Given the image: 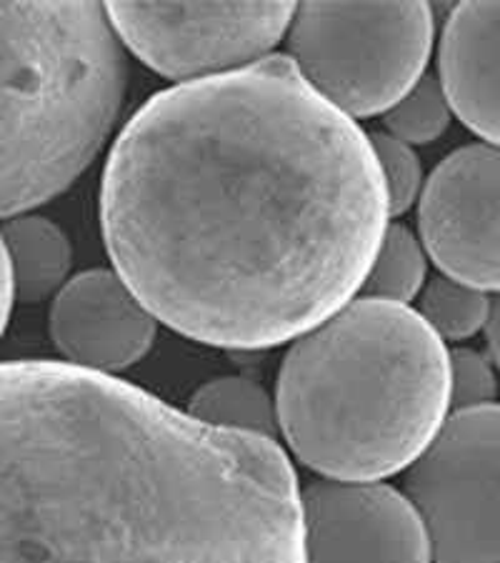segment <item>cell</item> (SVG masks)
Instances as JSON below:
<instances>
[{
  "instance_id": "6da1fadb",
  "label": "cell",
  "mask_w": 500,
  "mask_h": 563,
  "mask_svg": "<svg viewBox=\"0 0 500 563\" xmlns=\"http://www.w3.org/2000/svg\"><path fill=\"white\" fill-rule=\"evenodd\" d=\"M388 218L368 133L288 56L160 90L100 180L113 271L158 323L225 351L293 343L358 298Z\"/></svg>"
},
{
  "instance_id": "7a4b0ae2",
  "label": "cell",
  "mask_w": 500,
  "mask_h": 563,
  "mask_svg": "<svg viewBox=\"0 0 500 563\" xmlns=\"http://www.w3.org/2000/svg\"><path fill=\"white\" fill-rule=\"evenodd\" d=\"M0 563H305L278 441L66 361L0 371Z\"/></svg>"
},
{
  "instance_id": "3957f363",
  "label": "cell",
  "mask_w": 500,
  "mask_h": 563,
  "mask_svg": "<svg viewBox=\"0 0 500 563\" xmlns=\"http://www.w3.org/2000/svg\"><path fill=\"white\" fill-rule=\"evenodd\" d=\"M276 406L303 466L376 484L411 468L451 416V351L415 308L358 296L293 341Z\"/></svg>"
},
{
  "instance_id": "277c9868",
  "label": "cell",
  "mask_w": 500,
  "mask_h": 563,
  "mask_svg": "<svg viewBox=\"0 0 500 563\" xmlns=\"http://www.w3.org/2000/svg\"><path fill=\"white\" fill-rule=\"evenodd\" d=\"M3 216L86 174L123 108L125 45L100 3H3Z\"/></svg>"
},
{
  "instance_id": "5b68a950",
  "label": "cell",
  "mask_w": 500,
  "mask_h": 563,
  "mask_svg": "<svg viewBox=\"0 0 500 563\" xmlns=\"http://www.w3.org/2000/svg\"><path fill=\"white\" fill-rule=\"evenodd\" d=\"M435 15L425 3H303L288 58L348 118L388 113L425 76Z\"/></svg>"
},
{
  "instance_id": "8992f818",
  "label": "cell",
  "mask_w": 500,
  "mask_h": 563,
  "mask_svg": "<svg viewBox=\"0 0 500 563\" xmlns=\"http://www.w3.org/2000/svg\"><path fill=\"white\" fill-rule=\"evenodd\" d=\"M403 492L435 563H500V404L453 411Z\"/></svg>"
},
{
  "instance_id": "52a82bcc",
  "label": "cell",
  "mask_w": 500,
  "mask_h": 563,
  "mask_svg": "<svg viewBox=\"0 0 500 563\" xmlns=\"http://www.w3.org/2000/svg\"><path fill=\"white\" fill-rule=\"evenodd\" d=\"M125 48L176 86L251 68L286 38L293 3H108Z\"/></svg>"
},
{
  "instance_id": "ba28073f",
  "label": "cell",
  "mask_w": 500,
  "mask_h": 563,
  "mask_svg": "<svg viewBox=\"0 0 500 563\" xmlns=\"http://www.w3.org/2000/svg\"><path fill=\"white\" fill-rule=\"evenodd\" d=\"M418 233L443 276L500 294L498 145H466L435 166L418 201Z\"/></svg>"
},
{
  "instance_id": "9c48e42d",
  "label": "cell",
  "mask_w": 500,
  "mask_h": 563,
  "mask_svg": "<svg viewBox=\"0 0 500 563\" xmlns=\"http://www.w3.org/2000/svg\"><path fill=\"white\" fill-rule=\"evenodd\" d=\"M303 501L305 563H435L405 492L376 481H315Z\"/></svg>"
},
{
  "instance_id": "30bf717a",
  "label": "cell",
  "mask_w": 500,
  "mask_h": 563,
  "mask_svg": "<svg viewBox=\"0 0 500 563\" xmlns=\"http://www.w3.org/2000/svg\"><path fill=\"white\" fill-rule=\"evenodd\" d=\"M48 331L63 361L100 376H115L153 349L158 318L118 271L73 276L51 303Z\"/></svg>"
},
{
  "instance_id": "8fae6325",
  "label": "cell",
  "mask_w": 500,
  "mask_h": 563,
  "mask_svg": "<svg viewBox=\"0 0 500 563\" xmlns=\"http://www.w3.org/2000/svg\"><path fill=\"white\" fill-rule=\"evenodd\" d=\"M438 78L453 115L500 148V3H460L441 31Z\"/></svg>"
},
{
  "instance_id": "7c38bea8",
  "label": "cell",
  "mask_w": 500,
  "mask_h": 563,
  "mask_svg": "<svg viewBox=\"0 0 500 563\" xmlns=\"http://www.w3.org/2000/svg\"><path fill=\"white\" fill-rule=\"evenodd\" d=\"M3 256L13 268L21 303H41L45 298H56L58 290L70 280V241L51 218L35 213L8 218Z\"/></svg>"
},
{
  "instance_id": "4fadbf2b",
  "label": "cell",
  "mask_w": 500,
  "mask_h": 563,
  "mask_svg": "<svg viewBox=\"0 0 500 563\" xmlns=\"http://www.w3.org/2000/svg\"><path fill=\"white\" fill-rule=\"evenodd\" d=\"M188 413L215 429L251 433L273 441H278L280 435L276 396H270L256 380L243 376L208 380L190 396Z\"/></svg>"
},
{
  "instance_id": "5bb4252c",
  "label": "cell",
  "mask_w": 500,
  "mask_h": 563,
  "mask_svg": "<svg viewBox=\"0 0 500 563\" xmlns=\"http://www.w3.org/2000/svg\"><path fill=\"white\" fill-rule=\"evenodd\" d=\"M429 284V251L403 223H390L360 296L411 306Z\"/></svg>"
},
{
  "instance_id": "9a60e30c",
  "label": "cell",
  "mask_w": 500,
  "mask_h": 563,
  "mask_svg": "<svg viewBox=\"0 0 500 563\" xmlns=\"http://www.w3.org/2000/svg\"><path fill=\"white\" fill-rule=\"evenodd\" d=\"M490 308H493V301H488L486 290L460 284V280L448 276H435L418 296L415 311L443 343H448L466 341L484 331Z\"/></svg>"
},
{
  "instance_id": "2e32d148",
  "label": "cell",
  "mask_w": 500,
  "mask_h": 563,
  "mask_svg": "<svg viewBox=\"0 0 500 563\" xmlns=\"http://www.w3.org/2000/svg\"><path fill=\"white\" fill-rule=\"evenodd\" d=\"M453 108L438 76L425 73L418 86L386 113V131L408 145L438 141L451 125Z\"/></svg>"
},
{
  "instance_id": "e0dca14e",
  "label": "cell",
  "mask_w": 500,
  "mask_h": 563,
  "mask_svg": "<svg viewBox=\"0 0 500 563\" xmlns=\"http://www.w3.org/2000/svg\"><path fill=\"white\" fill-rule=\"evenodd\" d=\"M368 139L386 180L390 216H403L418 206L425 188L421 158H418L413 145L398 141L388 131H373Z\"/></svg>"
},
{
  "instance_id": "ac0fdd59",
  "label": "cell",
  "mask_w": 500,
  "mask_h": 563,
  "mask_svg": "<svg viewBox=\"0 0 500 563\" xmlns=\"http://www.w3.org/2000/svg\"><path fill=\"white\" fill-rule=\"evenodd\" d=\"M498 371L496 363L476 349L451 351V413L496 404Z\"/></svg>"
},
{
  "instance_id": "d6986e66",
  "label": "cell",
  "mask_w": 500,
  "mask_h": 563,
  "mask_svg": "<svg viewBox=\"0 0 500 563\" xmlns=\"http://www.w3.org/2000/svg\"><path fill=\"white\" fill-rule=\"evenodd\" d=\"M0 290H3V296H0V308H3V329L11 321V313L18 303V284H15V276H13V268L8 258L3 256V263H0Z\"/></svg>"
},
{
  "instance_id": "ffe728a7",
  "label": "cell",
  "mask_w": 500,
  "mask_h": 563,
  "mask_svg": "<svg viewBox=\"0 0 500 563\" xmlns=\"http://www.w3.org/2000/svg\"><path fill=\"white\" fill-rule=\"evenodd\" d=\"M486 339H488L490 361L496 363V371L500 376V296L493 301V308H490V318H488V325H486Z\"/></svg>"
}]
</instances>
